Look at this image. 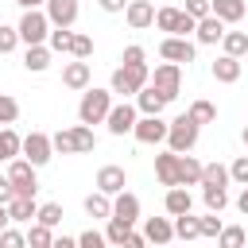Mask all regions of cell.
<instances>
[{"instance_id":"obj_1","label":"cell","mask_w":248,"mask_h":248,"mask_svg":"<svg viewBox=\"0 0 248 248\" xmlns=\"http://www.w3.org/2000/svg\"><path fill=\"white\" fill-rule=\"evenodd\" d=\"M108 112H112V89H93L89 85L81 93V101H78V120L85 128H93V124H105Z\"/></svg>"},{"instance_id":"obj_2","label":"cell","mask_w":248,"mask_h":248,"mask_svg":"<svg viewBox=\"0 0 248 248\" xmlns=\"http://www.w3.org/2000/svg\"><path fill=\"white\" fill-rule=\"evenodd\" d=\"M50 140H54V151H58V155H89V151L97 147V136H93V128H85V124L62 128V132L50 136Z\"/></svg>"},{"instance_id":"obj_3","label":"cell","mask_w":248,"mask_h":248,"mask_svg":"<svg viewBox=\"0 0 248 248\" xmlns=\"http://www.w3.org/2000/svg\"><path fill=\"white\" fill-rule=\"evenodd\" d=\"M198 124L182 112L178 120H170V132H167V151H174V155H190L194 151V143H198Z\"/></svg>"},{"instance_id":"obj_4","label":"cell","mask_w":248,"mask_h":248,"mask_svg":"<svg viewBox=\"0 0 248 248\" xmlns=\"http://www.w3.org/2000/svg\"><path fill=\"white\" fill-rule=\"evenodd\" d=\"M147 81H151L147 66H120V70H112V93H120V97H132V93L147 89Z\"/></svg>"},{"instance_id":"obj_5","label":"cell","mask_w":248,"mask_h":248,"mask_svg":"<svg viewBox=\"0 0 248 248\" xmlns=\"http://www.w3.org/2000/svg\"><path fill=\"white\" fill-rule=\"evenodd\" d=\"M151 89L170 105V101L178 97V89H182V66H174V62L155 66V74H151Z\"/></svg>"},{"instance_id":"obj_6","label":"cell","mask_w":248,"mask_h":248,"mask_svg":"<svg viewBox=\"0 0 248 248\" xmlns=\"http://www.w3.org/2000/svg\"><path fill=\"white\" fill-rule=\"evenodd\" d=\"M46 39H50V19H46V12H23V19H19V43L43 46Z\"/></svg>"},{"instance_id":"obj_7","label":"cell","mask_w":248,"mask_h":248,"mask_svg":"<svg viewBox=\"0 0 248 248\" xmlns=\"http://www.w3.org/2000/svg\"><path fill=\"white\" fill-rule=\"evenodd\" d=\"M8 182H12L16 198H35V190H39L35 167H31L27 159H12V163H8Z\"/></svg>"},{"instance_id":"obj_8","label":"cell","mask_w":248,"mask_h":248,"mask_svg":"<svg viewBox=\"0 0 248 248\" xmlns=\"http://www.w3.org/2000/svg\"><path fill=\"white\" fill-rule=\"evenodd\" d=\"M50 155H54V140H50L46 132H31V136H23V159H27L31 167H46Z\"/></svg>"},{"instance_id":"obj_9","label":"cell","mask_w":248,"mask_h":248,"mask_svg":"<svg viewBox=\"0 0 248 248\" xmlns=\"http://www.w3.org/2000/svg\"><path fill=\"white\" fill-rule=\"evenodd\" d=\"M136 120H140V108L136 105H128V101H120V105H112V112H108V132L112 136H128V132H136Z\"/></svg>"},{"instance_id":"obj_10","label":"cell","mask_w":248,"mask_h":248,"mask_svg":"<svg viewBox=\"0 0 248 248\" xmlns=\"http://www.w3.org/2000/svg\"><path fill=\"white\" fill-rule=\"evenodd\" d=\"M167 132H170V124H167L163 116H140L132 136H136L140 143H163V140H167Z\"/></svg>"},{"instance_id":"obj_11","label":"cell","mask_w":248,"mask_h":248,"mask_svg":"<svg viewBox=\"0 0 248 248\" xmlns=\"http://www.w3.org/2000/svg\"><path fill=\"white\" fill-rule=\"evenodd\" d=\"M124 186H128V170H124V167L108 163V167H101V170H97V190H101V194L116 198V194H124Z\"/></svg>"},{"instance_id":"obj_12","label":"cell","mask_w":248,"mask_h":248,"mask_svg":"<svg viewBox=\"0 0 248 248\" xmlns=\"http://www.w3.org/2000/svg\"><path fill=\"white\" fill-rule=\"evenodd\" d=\"M108 221H120V225H128V229H132V225L140 221V198H136V194H128V190H124V194H116V198H112V217H108Z\"/></svg>"},{"instance_id":"obj_13","label":"cell","mask_w":248,"mask_h":248,"mask_svg":"<svg viewBox=\"0 0 248 248\" xmlns=\"http://www.w3.org/2000/svg\"><path fill=\"white\" fill-rule=\"evenodd\" d=\"M46 19H50V27L70 31L78 19V0H46Z\"/></svg>"},{"instance_id":"obj_14","label":"cell","mask_w":248,"mask_h":248,"mask_svg":"<svg viewBox=\"0 0 248 248\" xmlns=\"http://www.w3.org/2000/svg\"><path fill=\"white\" fill-rule=\"evenodd\" d=\"M159 54H163L167 62L182 66V62H194V54H198V50H194V43H190V39H174V35H170V39H163V43H159Z\"/></svg>"},{"instance_id":"obj_15","label":"cell","mask_w":248,"mask_h":248,"mask_svg":"<svg viewBox=\"0 0 248 248\" xmlns=\"http://www.w3.org/2000/svg\"><path fill=\"white\" fill-rule=\"evenodd\" d=\"M124 19H128L132 31H143V27L155 23V4H151V0H132V4L124 8Z\"/></svg>"},{"instance_id":"obj_16","label":"cell","mask_w":248,"mask_h":248,"mask_svg":"<svg viewBox=\"0 0 248 248\" xmlns=\"http://www.w3.org/2000/svg\"><path fill=\"white\" fill-rule=\"evenodd\" d=\"M143 236H147V244H170L174 240V221L170 217H147Z\"/></svg>"},{"instance_id":"obj_17","label":"cell","mask_w":248,"mask_h":248,"mask_svg":"<svg viewBox=\"0 0 248 248\" xmlns=\"http://www.w3.org/2000/svg\"><path fill=\"white\" fill-rule=\"evenodd\" d=\"M155 174H159V182L163 186H178V155L174 151H163V155H155Z\"/></svg>"},{"instance_id":"obj_18","label":"cell","mask_w":248,"mask_h":248,"mask_svg":"<svg viewBox=\"0 0 248 248\" xmlns=\"http://www.w3.org/2000/svg\"><path fill=\"white\" fill-rule=\"evenodd\" d=\"M8 217L19 221V225H35V217H39V202H35V198H12V202H8Z\"/></svg>"},{"instance_id":"obj_19","label":"cell","mask_w":248,"mask_h":248,"mask_svg":"<svg viewBox=\"0 0 248 248\" xmlns=\"http://www.w3.org/2000/svg\"><path fill=\"white\" fill-rule=\"evenodd\" d=\"M213 16L221 23H240L248 16V4L244 0H213Z\"/></svg>"},{"instance_id":"obj_20","label":"cell","mask_w":248,"mask_h":248,"mask_svg":"<svg viewBox=\"0 0 248 248\" xmlns=\"http://www.w3.org/2000/svg\"><path fill=\"white\" fill-rule=\"evenodd\" d=\"M198 43H205V46H213V43H221L225 39V23L217 19V16H205V19H198Z\"/></svg>"},{"instance_id":"obj_21","label":"cell","mask_w":248,"mask_h":248,"mask_svg":"<svg viewBox=\"0 0 248 248\" xmlns=\"http://www.w3.org/2000/svg\"><path fill=\"white\" fill-rule=\"evenodd\" d=\"M62 85L66 89H89V62H70L66 70H62Z\"/></svg>"},{"instance_id":"obj_22","label":"cell","mask_w":248,"mask_h":248,"mask_svg":"<svg viewBox=\"0 0 248 248\" xmlns=\"http://www.w3.org/2000/svg\"><path fill=\"white\" fill-rule=\"evenodd\" d=\"M202 167L194 155H178V186H202Z\"/></svg>"},{"instance_id":"obj_23","label":"cell","mask_w":248,"mask_h":248,"mask_svg":"<svg viewBox=\"0 0 248 248\" xmlns=\"http://www.w3.org/2000/svg\"><path fill=\"white\" fill-rule=\"evenodd\" d=\"M163 205H167V213L170 217H182V213H190V190L186 186H174V190H167V198H163Z\"/></svg>"},{"instance_id":"obj_24","label":"cell","mask_w":248,"mask_h":248,"mask_svg":"<svg viewBox=\"0 0 248 248\" xmlns=\"http://www.w3.org/2000/svg\"><path fill=\"white\" fill-rule=\"evenodd\" d=\"M213 78H217V81H225V85L240 81V58H229V54H221V58L213 62Z\"/></svg>"},{"instance_id":"obj_25","label":"cell","mask_w":248,"mask_h":248,"mask_svg":"<svg viewBox=\"0 0 248 248\" xmlns=\"http://www.w3.org/2000/svg\"><path fill=\"white\" fill-rule=\"evenodd\" d=\"M163 105H167V101L151 89V81H147V89H140V93H136V108H140L143 116H159V112H163Z\"/></svg>"},{"instance_id":"obj_26","label":"cell","mask_w":248,"mask_h":248,"mask_svg":"<svg viewBox=\"0 0 248 248\" xmlns=\"http://www.w3.org/2000/svg\"><path fill=\"white\" fill-rule=\"evenodd\" d=\"M23 155V136H16V128H0V159H19Z\"/></svg>"},{"instance_id":"obj_27","label":"cell","mask_w":248,"mask_h":248,"mask_svg":"<svg viewBox=\"0 0 248 248\" xmlns=\"http://www.w3.org/2000/svg\"><path fill=\"white\" fill-rule=\"evenodd\" d=\"M23 66H27L31 74H43V70L50 66V46H27V54H23Z\"/></svg>"},{"instance_id":"obj_28","label":"cell","mask_w":248,"mask_h":248,"mask_svg":"<svg viewBox=\"0 0 248 248\" xmlns=\"http://www.w3.org/2000/svg\"><path fill=\"white\" fill-rule=\"evenodd\" d=\"M85 213H89V217H112V198L101 194V190L89 194V198H85Z\"/></svg>"},{"instance_id":"obj_29","label":"cell","mask_w":248,"mask_h":248,"mask_svg":"<svg viewBox=\"0 0 248 248\" xmlns=\"http://www.w3.org/2000/svg\"><path fill=\"white\" fill-rule=\"evenodd\" d=\"M221 46H225L229 58H240V54H248V35H244V31H225Z\"/></svg>"},{"instance_id":"obj_30","label":"cell","mask_w":248,"mask_h":248,"mask_svg":"<svg viewBox=\"0 0 248 248\" xmlns=\"http://www.w3.org/2000/svg\"><path fill=\"white\" fill-rule=\"evenodd\" d=\"M186 116H190V120L202 128V124H213V120H217V108H213L209 101H194V105L186 108Z\"/></svg>"},{"instance_id":"obj_31","label":"cell","mask_w":248,"mask_h":248,"mask_svg":"<svg viewBox=\"0 0 248 248\" xmlns=\"http://www.w3.org/2000/svg\"><path fill=\"white\" fill-rule=\"evenodd\" d=\"M202 186H229V167L205 163V167H202Z\"/></svg>"},{"instance_id":"obj_32","label":"cell","mask_w":248,"mask_h":248,"mask_svg":"<svg viewBox=\"0 0 248 248\" xmlns=\"http://www.w3.org/2000/svg\"><path fill=\"white\" fill-rule=\"evenodd\" d=\"M174 236H182V240H194V236H202V225H198V217H194V213H182V217H174Z\"/></svg>"},{"instance_id":"obj_33","label":"cell","mask_w":248,"mask_h":248,"mask_svg":"<svg viewBox=\"0 0 248 248\" xmlns=\"http://www.w3.org/2000/svg\"><path fill=\"white\" fill-rule=\"evenodd\" d=\"M54 244V229H46V225H31L27 229V248H50Z\"/></svg>"},{"instance_id":"obj_34","label":"cell","mask_w":248,"mask_h":248,"mask_svg":"<svg viewBox=\"0 0 248 248\" xmlns=\"http://www.w3.org/2000/svg\"><path fill=\"white\" fill-rule=\"evenodd\" d=\"M202 198H205L209 213H221V209L229 205V194H225V186H202Z\"/></svg>"},{"instance_id":"obj_35","label":"cell","mask_w":248,"mask_h":248,"mask_svg":"<svg viewBox=\"0 0 248 248\" xmlns=\"http://www.w3.org/2000/svg\"><path fill=\"white\" fill-rule=\"evenodd\" d=\"M62 217H66V213H62V205H58V202H46V205H39V217H35V221H39V225H46V229H58V225H62Z\"/></svg>"},{"instance_id":"obj_36","label":"cell","mask_w":248,"mask_h":248,"mask_svg":"<svg viewBox=\"0 0 248 248\" xmlns=\"http://www.w3.org/2000/svg\"><path fill=\"white\" fill-rule=\"evenodd\" d=\"M248 240H244V229L240 225H225L221 229V236H217V248H244Z\"/></svg>"},{"instance_id":"obj_37","label":"cell","mask_w":248,"mask_h":248,"mask_svg":"<svg viewBox=\"0 0 248 248\" xmlns=\"http://www.w3.org/2000/svg\"><path fill=\"white\" fill-rule=\"evenodd\" d=\"M16 116H19V101L8 97V93H0V128H12Z\"/></svg>"},{"instance_id":"obj_38","label":"cell","mask_w":248,"mask_h":248,"mask_svg":"<svg viewBox=\"0 0 248 248\" xmlns=\"http://www.w3.org/2000/svg\"><path fill=\"white\" fill-rule=\"evenodd\" d=\"M128 232H132L128 225H120V221H108V229H105V240H108L112 248H120V244L128 240Z\"/></svg>"},{"instance_id":"obj_39","label":"cell","mask_w":248,"mask_h":248,"mask_svg":"<svg viewBox=\"0 0 248 248\" xmlns=\"http://www.w3.org/2000/svg\"><path fill=\"white\" fill-rule=\"evenodd\" d=\"M190 19H205V16H213V0H186V8H182Z\"/></svg>"},{"instance_id":"obj_40","label":"cell","mask_w":248,"mask_h":248,"mask_svg":"<svg viewBox=\"0 0 248 248\" xmlns=\"http://www.w3.org/2000/svg\"><path fill=\"white\" fill-rule=\"evenodd\" d=\"M0 248H27V232H19V229H4V232H0Z\"/></svg>"},{"instance_id":"obj_41","label":"cell","mask_w":248,"mask_h":248,"mask_svg":"<svg viewBox=\"0 0 248 248\" xmlns=\"http://www.w3.org/2000/svg\"><path fill=\"white\" fill-rule=\"evenodd\" d=\"M16 43H19V27H8V23H0V54L16 50Z\"/></svg>"},{"instance_id":"obj_42","label":"cell","mask_w":248,"mask_h":248,"mask_svg":"<svg viewBox=\"0 0 248 248\" xmlns=\"http://www.w3.org/2000/svg\"><path fill=\"white\" fill-rule=\"evenodd\" d=\"M78 248H108V240H105V232H97V229H85V232L78 236Z\"/></svg>"},{"instance_id":"obj_43","label":"cell","mask_w":248,"mask_h":248,"mask_svg":"<svg viewBox=\"0 0 248 248\" xmlns=\"http://www.w3.org/2000/svg\"><path fill=\"white\" fill-rule=\"evenodd\" d=\"M50 50H74V35L62 31V27H54L50 31Z\"/></svg>"},{"instance_id":"obj_44","label":"cell","mask_w":248,"mask_h":248,"mask_svg":"<svg viewBox=\"0 0 248 248\" xmlns=\"http://www.w3.org/2000/svg\"><path fill=\"white\" fill-rule=\"evenodd\" d=\"M70 54H74L78 62H85V58L93 54V39H89V35H74V50H70Z\"/></svg>"},{"instance_id":"obj_45","label":"cell","mask_w":248,"mask_h":248,"mask_svg":"<svg viewBox=\"0 0 248 248\" xmlns=\"http://www.w3.org/2000/svg\"><path fill=\"white\" fill-rule=\"evenodd\" d=\"M229 178H232V182H240V186H248V155L232 159V167H229Z\"/></svg>"},{"instance_id":"obj_46","label":"cell","mask_w":248,"mask_h":248,"mask_svg":"<svg viewBox=\"0 0 248 248\" xmlns=\"http://www.w3.org/2000/svg\"><path fill=\"white\" fill-rule=\"evenodd\" d=\"M198 225H202V236H221V217L217 213H209V217H198Z\"/></svg>"},{"instance_id":"obj_47","label":"cell","mask_w":248,"mask_h":248,"mask_svg":"<svg viewBox=\"0 0 248 248\" xmlns=\"http://www.w3.org/2000/svg\"><path fill=\"white\" fill-rule=\"evenodd\" d=\"M124 66H147V62H143V46H136V43L124 46Z\"/></svg>"},{"instance_id":"obj_48","label":"cell","mask_w":248,"mask_h":248,"mask_svg":"<svg viewBox=\"0 0 248 248\" xmlns=\"http://www.w3.org/2000/svg\"><path fill=\"white\" fill-rule=\"evenodd\" d=\"M120 248H147V236H143V232H136V229H132V232H128V240H124V244H120Z\"/></svg>"},{"instance_id":"obj_49","label":"cell","mask_w":248,"mask_h":248,"mask_svg":"<svg viewBox=\"0 0 248 248\" xmlns=\"http://www.w3.org/2000/svg\"><path fill=\"white\" fill-rule=\"evenodd\" d=\"M16 198V190H12V182H8V174H0V205H8Z\"/></svg>"},{"instance_id":"obj_50","label":"cell","mask_w":248,"mask_h":248,"mask_svg":"<svg viewBox=\"0 0 248 248\" xmlns=\"http://www.w3.org/2000/svg\"><path fill=\"white\" fill-rule=\"evenodd\" d=\"M97 4H101L105 12H124V8L132 4V0H97Z\"/></svg>"},{"instance_id":"obj_51","label":"cell","mask_w":248,"mask_h":248,"mask_svg":"<svg viewBox=\"0 0 248 248\" xmlns=\"http://www.w3.org/2000/svg\"><path fill=\"white\" fill-rule=\"evenodd\" d=\"M54 248H78V236H58Z\"/></svg>"},{"instance_id":"obj_52","label":"cell","mask_w":248,"mask_h":248,"mask_svg":"<svg viewBox=\"0 0 248 248\" xmlns=\"http://www.w3.org/2000/svg\"><path fill=\"white\" fill-rule=\"evenodd\" d=\"M23 12H39V4H46V0H16Z\"/></svg>"},{"instance_id":"obj_53","label":"cell","mask_w":248,"mask_h":248,"mask_svg":"<svg viewBox=\"0 0 248 248\" xmlns=\"http://www.w3.org/2000/svg\"><path fill=\"white\" fill-rule=\"evenodd\" d=\"M236 209H240V213H244V217H248V186H244V194H240V198H236Z\"/></svg>"},{"instance_id":"obj_54","label":"cell","mask_w":248,"mask_h":248,"mask_svg":"<svg viewBox=\"0 0 248 248\" xmlns=\"http://www.w3.org/2000/svg\"><path fill=\"white\" fill-rule=\"evenodd\" d=\"M8 225H12V217H8V205H0V232H4Z\"/></svg>"},{"instance_id":"obj_55","label":"cell","mask_w":248,"mask_h":248,"mask_svg":"<svg viewBox=\"0 0 248 248\" xmlns=\"http://www.w3.org/2000/svg\"><path fill=\"white\" fill-rule=\"evenodd\" d=\"M244 143H248V128H244Z\"/></svg>"},{"instance_id":"obj_56","label":"cell","mask_w":248,"mask_h":248,"mask_svg":"<svg viewBox=\"0 0 248 248\" xmlns=\"http://www.w3.org/2000/svg\"><path fill=\"white\" fill-rule=\"evenodd\" d=\"M50 248H54V244H50Z\"/></svg>"}]
</instances>
